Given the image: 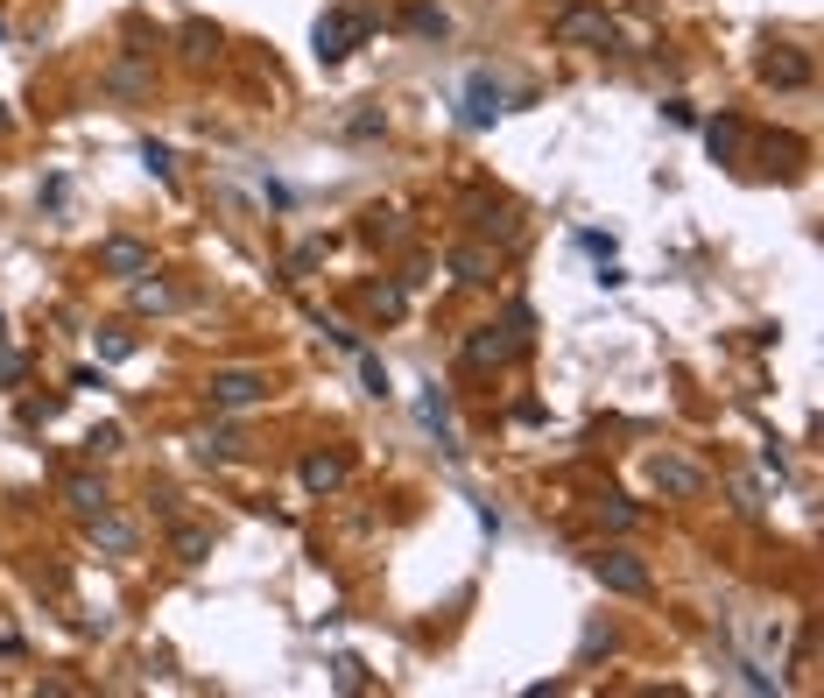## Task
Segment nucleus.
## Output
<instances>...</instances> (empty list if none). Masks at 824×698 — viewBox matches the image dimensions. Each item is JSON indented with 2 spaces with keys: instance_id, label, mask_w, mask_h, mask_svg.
<instances>
[{
  "instance_id": "9",
  "label": "nucleus",
  "mask_w": 824,
  "mask_h": 698,
  "mask_svg": "<svg viewBox=\"0 0 824 698\" xmlns=\"http://www.w3.org/2000/svg\"><path fill=\"white\" fill-rule=\"evenodd\" d=\"M761 85H783V93L811 85V57H803V50H768V57H761Z\"/></svg>"
},
{
  "instance_id": "3",
  "label": "nucleus",
  "mask_w": 824,
  "mask_h": 698,
  "mask_svg": "<svg viewBox=\"0 0 824 698\" xmlns=\"http://www.w3.org/2000/svg\"><path fill=\"white\" fill-rule=\"evenodd\" d=\"M261 395H268L261 367H212V375H205V403L212 409H254Z\"/></svg>"
},
{
  "instance_id": "4",
  "label": "nucleus",
  "mask_w": 824,
  "mask_h": 698,
  "mask_svg": "<svg viewBox=\"0 0 824 698\" xmlns=\"http://www.w3.org/2000/svg\"><path fill=\"white\" fill-rule=\"evenodd\" d=\"M550 36H557L564 50H578V42H599V50H606V42H613V14H606V8H586V0H571V8H557Z\"/></svg>"
},
{
  "instance_id": "23",
  "label": "nucleus",
  "mask_w": 824,
  "mask_h": 698,
  "mask_svg": "<svg viewBox=\"0 0 824 698\" xmlns=\"http://www.w3.org/2000/svg\"><path fill=\"white\" fill-rule=\"evenodd\" d=\"M99 360H134V332L107 324V332H99Z\"/></svg>"
},
{
  "instance_id": "17",
  "label": "nucleus",
  "mask_w": 824,
  "mask_h": 698,
  "mask_svg": "<svg viewBox=\"0 0 824 698\" xmlns=\"http://www.w3.org/2000/svg\"><path fill=\"white\" fill-rule=\"evenodd\" d=\"M416 417H423L430 430H438V444H444V452H458V430H452V409H444V395H438V389H423V395H416Z\"/></svg>"
},
{
  "instance_id": "24",
  "label": "nucleus",
  "mask_w": 824,
  "mask_h": 698,
  "mask_svg": "<svg viewBox=\"0 0 824 698\" xmlns=\"http://www.w3.org/2000/svg\"><path fill=\"white\" fill-rule=\"evenodd\" d=\"M198 452H205V458H239V452H247V438H239V430H212Z\"/></svg>"
},
{
  "instance_id": "10",
  "label": "nucleus",
  "mask_w": 824,
  "mask_h": 698,
  "mask_svg": "<svg viewBox=\"0 0 824 698\" xmlns=\"http://www.w3.org/2000/svg\"><path fill=\"white\" fill-rule=\"evenodd\" d=\"M296 480H304L310 494H332V487H346V458L339 452H310L304 466H296Z\"/></svg>"
},
{
  "instance_id": "11",
  "label": "nucleus",
  "mask_w": 824,
  "mask_h": 698,
  "mask_svg": "<svg viewBox=\"0 0 824 698\" xmlns=\"http://www.w3.org/2000/svg\"><path fill=\"white\" fill-rule=\"evenodd\" d=\"M85 529H93V543H99V551H113V558H127V551H134V523H120L113 509L85 515Z\"/></svg>"
},
{
  "instance_id": "38",
  "label": "nucleus",
  "mask_w": 824,
  "mask_h": 698,
  "mask_svg": "<svg viewBox=\"0 0 824 698\" xmlns=\"http://www.w3.org/2000/svg\"><path fill=\"white\" fill-rule=\"evenodd\" d=\"M0 346H8V318H0Z\"/></svg>"
},
{
  "instance_id": "18",
  "label": "nucleus",
  "mask_w": 824,
  "mask_h": 698,
  "mask_svg": "<svg viewBox=\"0 0 824 698\" xmlns=\"http://www.w3.org/2000/svg\"><path fill=\"white\" fill-rule=\"evenodd\" d=\"M472 226L479 233H501V241H515V205H507V198H472Z\"/></svg>"
},
{
  "instance_id": "19",
  "label": "nucleus",
  "mask_w": 824,
  "mask_h": 698,
  "mask_svg": "<svg viewBox=\"0 0 824 698\" xmlns=\"http://www.w3.org/2000/svg\"><path fill=\"white\" fill-rule=\"evenodd\" d=\"M740 142H747V127H740V121H712V127H705L712 162H733V156H740Z\"/></svg>"
},
{
  "instance_id": "20",
  "label": "nucleus",
  "mask_w": 824,
  "mask_h": 698,
  "mask_svg": "<svg viewBox=\"0 0 824 698\" xmlns=\"http://www.w3.org/2000/svg\"><path fill=\"white\" fill-rule=\"evenodd\" d=\"M592 509H599V523H606V529H635V523H641V509H635L627 494H599Z\"/></svg>"
},
{
  "instance_id": "29",
  "label": "nucleus",
  "mask_w": 824,
  "mask_h": 698,
  "mask_svg": "<svg viewBox=\"0 0 824 698\" xmlns=\"http://www.w3.org/2000/svg\"><path fill=\"white\" fill-rule=\"evenodd\" d=\"M599 649H613V628H606V621H592V628H586V642H578V663H592Z\"/></svg>"
},
{
  "instance_id": "14",
  "label": "nucleus",
  "mask_w": 824,
  "mask_h": 698,
  "mask_svg": "<svg viewBox=\"0 0 824 698\" xmlns=\"http://www.w3.org/2000/svg\"><path fill=\"white\" fill-rule=\"evenodd\" d=\"M402 28H409V36H423V42H444V36H452V14L430 8V0H416V8H402Z\"/></svg>"
},
{
  "instance_id": "21",
  "label": "nucleus",
  "mask_w": 824,
  "mask_h": 698,
  "mask_svg": "<svg viewBox=\"0 0 824 698\" xmlns=\"http://www.w3.org/2000/svg\"><path fill=\"white\" fill-rule=\"evenodd\" d=\"M359 233H367L373 247H395L402 241V212H367V219H359Z\"/></svg>"
},
{
  "instance_id": "6",
  "label": "nucleus",
  "mask_w": 824,
  "mask_h": 698,
  "mask_svg": "<svg viewBox=\"0 0 824 698\" xmlns=\"http://www.w3.org/2000/svg\"><path fill=\"white\" fill-rule=\"evenodd\" d=\"M521 346H529V339H521L515 324H479V332H466V367H501V360H515Z\"/></svg>"
},
{
  "instance_id": "15",
  "label": "nucleus",
  "mask_w": 824,
  "mask_h": 698,
  "mask_svg": "<svg viewBox=\"0 0 824 698\" xmlns=\"http://www.w3.org/2000/svg\"><path fill=\"white\" fill-rule=\"evenodd\" d=\"M176 42H184L190 64H205V57H219V42H226V36H219V22H198V14H190V22L176 28Z\"/></svg>"
},
{
  "instance_id": "30",
  "label": "nucleus",
  "mask_w": 824,
  "mask_h": 698,
  "mask_svg": "<svg viewBox=\"0 0 824 698\" xmlns=\"http://www.w3.org/2000/svg\"><path fill=\"white\" fill-rule=\"evenodd\" d=\"M359 381H367V395H388V367L373 353H359Z\"/></svg>"
},
{
  "instance_id": "32",
  "label": "nucleus",
  "mask_w": 824,
  "mask_h": 698,
  "mask_svg": "<svg viewBox=\"0 0 824 698\" xmlns=\"http://www.w3.org/2000/svg\"><path fill=\"white\" fill-rule=\"evenodd\" d=\"M107 85H113V93H142L148 78H142V71H134V64H113V71H107Z\"/></svg>"
},
{
  "instance_id": "22",
  "label": "nucleus",
  "mask_w": 824,
  "mask_h": 698,
  "mask_svg": "<svg viewBox=\"0 0 824 698\" xmlns=\"http://www.w3.org/2000/svg\"><path fill=\"white\" fill-rule=\"evenodd\" d=\"M170 304H176L170 282H134V310H170Z\"/></svg>"
},
{
  "instance_id": "33",
  "label": "nucleus",
  "mask_w": 824,
  "mask_h": 698,
  "mask_svg": "<svg viewBox=\"0 0 824 698\" xmlns=\"http://www.w3.org/2000/svg\"><path fill=\"white\" fill-rule=\"evenodd\" d=\"M381 127H388V121L367 107V113H353V121H346V135H353V142H367V135H381Z\"/></svg>"
},
{
  "instance_id": "35",
  "label": "nucleus",
  "mask_w": 824,
  "mask_h": 698,
  "mask_svg": "<svg viewBox=\"0 0 824 698\" xmlns=\"http://www.w3.org/2000/svg\"><path fill=\"white\" fill-rule=\"evenodd\" d=\"M22 375H28V360H22V353H8V346H0V389H14Z\"/></svg>"
},
{
  "instance_id": "26",
  "label": "nucleus",
  "mask_w": 824,
  "mask_h": 698,
  "mask_svg": "<svg viewBox=\"0 0 824 698\" xmlns=\"http://www.w3.org/2000/svg\"><path fill=\"white\" fill-rule=\"evenodd\" d=\"M367 304L381 310V318H395V310H402V282H373V290H367Z\"/></svg>"
},
{
  "instance_id": "5",
  "label": "nucleus",
  "mask_w": 824,
  "mask_h": 698,
  "mask_svg": "<svg viewBox=\"0 0 824 698\" xmlns=\"http://www.w3.org/2000/svg\"><path fill=\"white\" fill-rule=\"evenodd\" d=\"M649 480H655V494H669V501H698L705 494V466H691V458H677V452H655Z\"/></svg>"
},
{
  "instance_id": "36",
  "label": "nucleus",
  "mask_w": 824,
  "mask_h": 698,
  "mask_svg": "<svg viewBox=\"0 0 824 698\" xmlns=\"http://www.w3.org/2000/svg\"><path fill=\"white\" fill-rule=\"evenodd\" d=\"M0 657H22V642H14V635H0Z\"/></svg>"
},
{
  "instance_id": "1",
  "label": "nucleus",
  "mask_w": 824,
  "mask_h": 698,
  "mask_svg": "<svg viewBox=\"0 0 824 698\" xmlns=\"http://www.w3.org/2000/svg\"><path fill=\"white\" fill-rule=\"evenodd\" d=\"M367 36H373V14L332 8V14H318V28H310V50H318V64H339V57H353Z\"/></svg>"
},
{
  "instance_id": "2",
  "label": "nucleus",
  "mask_w": 824,
  "mask_h": 698,
  "mask_svg": "<svg viewBox=\"0 0 824 698\" xmlns=\"http://www.w3.org/2000/svg\"><path fill=\"white\" fill-rule=\"evenodd\" d=\"M592 578H599L606 592H620V600H649V592H655V572H649L635 551H620V543L592 558Z\"/></svg>"
},
{
  "instance_id": "13",
  "label": "nucleus",
  "mask_w": 824,
  "mask_h": 698,
  "mask_svg": "<svg viewBox=\"0 0 824 698\" xmlns=\"http://www.w3.org/2000/svg\"><path fill=\"white\" fill-rule=\"evenodd\" d=\"M452 275H458V282H472V290H487V282H493V247H479V241L452 247Z\"/></svg>"
},
{
  "instance_id": "31",
  "label": "nucleus",
  "mask_w": 824,
  "mask_h": 698,
  "mask_svg": "<svg viewBox=\"0 0 824 698\" xmlns=\"http://www.w3.org/2000/svg\"><path fill=\"white\" fill-rule=\"evenodd\" d=\"M733 509H740V515H761V487L754 480H733Z\"/></svg>"
},
{
  "instance_id": "37",
  "label": "nucleus",
  "mask_w": 824,
  "mask_h": 698,
  "mask_svg": "<svg viewBox=\"0 0 824 698\" xmlns=\"http://www.w3.org/2000/svg\"><path fill=\"white\" fill-rule=\"evenodd\" d=\"M8 127H14V113H8V107H0V135H8Z\"/></svg>"
},
{
  "instance_id": "34",
  "label": "nucleus",
  "mask_w": 824,
  "mask_h": 698,
  "mask_svg": "<svg viewBox=\"0 0 824 698\" xmlns=\"http://www.w3.org/2000/svg\"><path fill=\"white\" fill-rule=\"evenodd\" d=\"M332 671H339V691H359V685H367V671H359V657H339Z\"/></svg>"
},
{
  "instance_id": "16",
  "label": "nucleus",
  "mask_w": 824,
  "mask_h": 698,
  "mask_svg": "<svg viewBox=\"0 0 824 698\" xmlns=\"http://www.w3.org/2000/svg\"><path fill=\"white\" fill-rule=\"evenodd\" d=\"M170 551L184 564H205V558H212V529H205V523H170Z\"/></svg>"
},
{
  "instance_id": "8",
  "label": "nucleus",
  "mask_w": 824,
  "mask_h": 698,
  "mask_svg": "<svg viewBox=\"0 0 824 698\" xmlns=\"http://www.w3.org/2000/svg\"><path fill=\"white\" fill-rule=\"evenodd\" d=\"M501 85H493L487 78V71H472V78H466V127H493V121H501Z\"/></svg>"
},
{
  "instance_id": "12",
  "label": "nucleus",
  "mask_w": 824,
  "mask_h": 698,
  "mask_svg": "<svg viewBox=\"0 0 824 698\" xmlns=\"http://www.w3.org/2000/svg\"><path fill=\"white\" fill-rule=\"evenodd\" d=\"M64 501H71V515H99V509H113L107 480H93V473H71V480H64Z\"/></svg>"
},
{
  "instance_id": "7",
  "label": "nucleus",
  "mask_w": 824,
  "mask_h": 698,
  "mask_svg": "<svg viewBox=\"0 0 824 698\" xmlns=\"http://www.w3.org/2000/svg\"><path fill=\"white\" fill-rule=\"evenodd\" d=\"M148 261H156V255H148V247L142 241H127V233H113V241H99V269H107V275H148Z\"/></svg>"
},
{
  "instance_id": "25",
  "label": "nucleus",
  "mask_w": 824,
  "mask_h": 698,
  "mask_svg": "<svg viewBox=\"0 0 824 698\" xmlns=\"http://www.w3.org/2000/svg\"><path fill=\"white\" fill-rule=\"evenodd\" d=\"M142 162H148V176H162V184L176 176V156H170L162 142H142Z\"/></svg>"
},
{
  "instance_id": "27",
  "label": "nucleus",
  "mask_w": 824,
  "mask_h": 698,
  "mask_svg": "<svg viewBox=\"0 0 824 698\" xmlns=\"http://www.w3.org/2000/svg\"><path fill=\"white\" fill-rule=\"evenodd\" d=\"M57 409H64V395H28V403H22V424H50Z\"/></svg>"
},
{
  "instance_id": "28",
  "label": "nucleus",
  "mask_w": 824,
  "mask_h": 698,
  "mask_svg": "<svg viewBox=\"0 0 824 698\" xmlns=\"http://www.w3.org/2000/svg\"><path fill=\"white\" fill-rule=\"evenodd\" d=\"M85 452H93V458H113L120 452V424H99L93 438H85Z\"/></svg>"
}]
</instances>
